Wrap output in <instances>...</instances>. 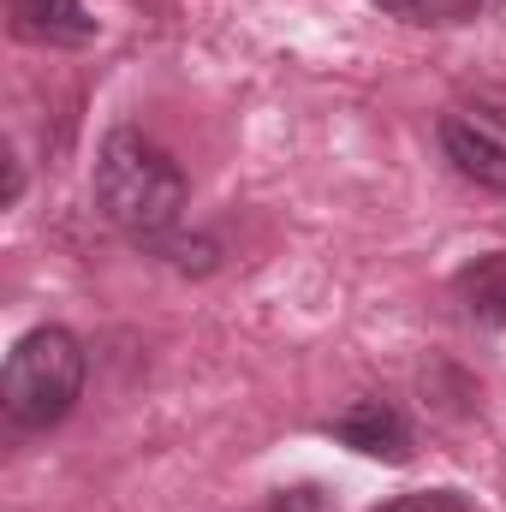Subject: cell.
<instances>
[{
	"label": "cell",
	"mask_w": 506,
	"mask_h": 512,
	"mask_svg": "<svg viewBox=\"0 0 506 512\" xmlns=\"http://www.w3.org/2000/svg\"><path fill=\"white\" fill-rule=\"evenodd\" d=\"M96 209L131 245H167L185 215V173L143 131L114 126L96 149Z\"/></svg>",
	"instance_id": "cell-1"
},
{
	"label": "cell",
	"mask_w": 506,
	"mask_h": 512,
	"mask_svg": "<svg viewBox=\"0 0 506 512\" xmlns=\"http://www.w3.org/2000/svg\"><path fill=\"white\" fill-rule=\"evenodd\" d=\"M84 346L72 328H30L0 370V411L12 429H54L72 417L78 393H84Z\"/></svg>",
	"instance_id": "cell-2"
},
{
	"label": "cell",
	"mask_w": 506,
	"mask_h": 512,
	"mask_svg": "<svg viewBox=\"0 0 506 512\" xmlns=\"http://www.w3.org/2000/svg\"><path fill=\"white\" fill-rule=\"evenodd\" d=\"M328 435L346 441L364 459H381V465H405L411 447H417L411 441V423H405V411L393 399H352L340 417H328Z\"/></svg>",
	"instance_id": "cell-3"
},
{
	"label": "cell",
	"mask_w": 506,
	"mask_h": 512,
	"mask_svg": "<svg viewBox=\"0 0 506 512\" xmlns=\"http://www.w3.org/2000/svg\"><path fill=\"white\" fill-rule=\"evenodd\" d=\"M6 18H12V36L36 48H90L102 36L84 0H6Z\"/></svg>",
	"instance_id": "cell-4"
},
{
	"label": "cell",
	"mask_w": 506,
	"mask_h": 512,
	"mask_svg": "<svg viewBox=\"0 0 506 512\" xmlns=\"http://www.w3.org/2000/svg\"><path fill=\"white\" fill-rule=\"evenodd\" d=\"M441 155L453 161L459 179H471L477 191H501L506 197V137L483 120H465V114H447L441 120Z\"/></svg>",
	"instance_id": "cell-5"
},
{
	"label": "cell",
	"mask_w": 506,
	"mask_h": 512,
	"mask_svg": "<svg viewBox=\"0 0 506 512\" xmlns=\"http://www.w3.org/2000/svg\"><path fill=\"white\" fill-rule=\"evenodd\" d=\"M459 292L471 298V316L501 322V316H506V251L501 256H483L477 268H465V274H459Z\"/></svg>",
	"instance_id": "cell-6"
},
{
	"label": "cell",
	"mask_w": 506,
	"mask_h": 512,
	"mask_svg": "<svg viewBox=\"0 0 506 512\" xmlns=\"http://www.w3.org/2000/svg\"><path fill=\"white\" fill-rule=\"evenodd\" d=\"M376 6L405 18V24H471L489 6H501V0H376Z\"/></svg>",
	"instance_id": "cell-7"
},
{
	"label": "cell",
	"mask_w": 506,
	"mask_h": 512,
	"mask_svg": "<svg viewBox=\"0 0 506 512\" xmlns=\"http://www.w3.org/2000/svg\"><path fill=\"white\" fill-rule=\"evenodd\" d=\"M376 512H471L459 489H417V495H399V501H381Z\"/></svg>",
	"instance_id": "cell-8"
},
{
	"label": "cell",
	"mask_w": 506,
	"mask_h": 512,
	"mask_svg": "<svg viewBox=\"0 0 506 512\" xmlns=\"http://www.w3.org/2000/svg\"><path fill=\"white\" fill-rule=\"evenodd\" d=\"M268 512H334V501H328L322 489L298 483V489H280V495H274V507H268Z\"/></svg>",
	"instance_id": "cell-9"
},
{
	"label": "cell",
	"mask_w": 506,
	"mask_h": 512,
	"mask_svg": "<svg viewBox=\"0 0 506 512\" xmlns=\"http://www.w3.org/2000/svg\"><path fill=\"white\" fill-rule=\"evenodd\" d=\"M18 197H24V167H18V155H6V197H0V203L12 209Z\"/></svg>",
	"instance_id": "cell-10"
}]
</instances>
